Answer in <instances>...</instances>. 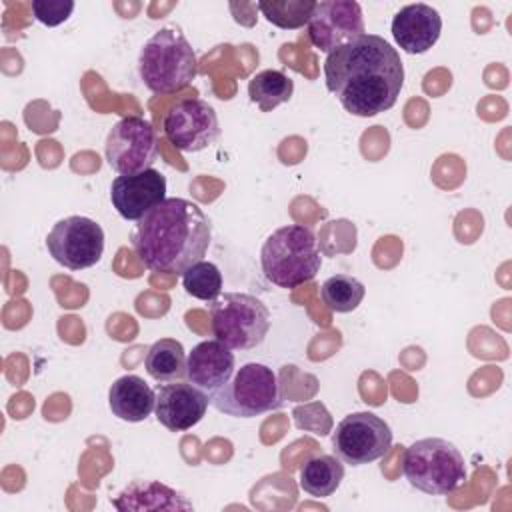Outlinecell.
<instances>
[{"label": "cell", "instance_id": "obj_24", "mask_svg": "<svg viewBox=\"0 0 512 512\" xmlns=\"http://www.w3.org/2000/svg\"><path fill=\"white\" fill-rule=\"evenodd\" d=\"M184 290L204 302H212L222 294V274L216 264L200 260L182 272Z\"/></svg>", "mask_w": 512, "mask_h": 512}, {"label": "cell", "instance_id": "obj_16", "mask_svg": "<svg viewBox=\"0 0 512 512\" xmlns=\"http://www.w3.org/2000/svg\"><path fill=\"white\" fill-rule=\"evenodd\" d=\"M236 358L218 338L198 342L186 356V378L206 394L222 388L234 374Z\"/></svg>", "mask_w": 512, "mask_h": 512}, {"label": "cell", "instance_id": "obj_18", "mask_svg": "<svg viewBox=\"0 0 512 512\" xmlns=\"http://www.w3.org/2000/svg\"><path fill=\"white\" fill-rule=\"evenodd\" d=\"M112 506L118 510H190L192 502L166 484L134 480L112 500Z\"/></svg>", "mask_w": 512, "mask_h": 512}, {"label": "cell", "instance_id": "obj_15", "mask_svg": "<svg viewBox=\"0 0 512 512\" xmlns=\"http://www.w3.org/2000/svg\"><path fill=\"white\" fill-rule=\"evenodd\" d=\"M442 18L436 8L416 2L402 6L392 18V36L406 54H424L440 38Z\"/></svg>", "mask_w": 512, "mask_h": 512}, {"label": "cell", "instance_id": "obj_20", "mask_svg": "<svg viewBox=\"0 0 512 512\" xmlns=\"http://www.w3.org/2000/svg\"><path fill=\"white\" fill-rule=\"evenodd\" d=\"M146 372L158 382H174L186 376V352L184 346L174 338L156 340L144 358Z\"/></svg>", "mask_w": 512, "mask_h": 512}, {"label": "cell", "instance_id": "obj_10", "mask_svg": "<svg viewBox=\"0 0 512 512\" xmlns=\"http://www.w3.org/2000/svg\"><path fill=\"white\" fill-rule=\"evenodd\" d=\"M50 256L68 270L94 266L104 252L102 226L86 216H68L58 220L46 236Z\"/></svg>", "mask_w": 512, "mask_h": 512}, {"label": "cell", "instance_id": "obj_4", "mask_svg": "<svg viewBox=\"0 0 512 512\" xmlns=\"http://www.w3.org/2000/svg\"><path fill=\"white\" fill-rule=\"evenodd\" d=\"M198 64L188 38L174 26L160 28L138 54V74L154 94H172L192 84Z\"/></svg>", "mask_w": 512, "mask_h": 512}, {"label": "cell", "instance_id": "obj_25", "mask_svg": "<svg viewBox=\"0 0 512 512\" xmlns=\"http://www.w3.org/2000/svg\"><path fill=\"white\" fill-rule=\"evenodd\" d=\"M72 0H32V16L44 26H58L70 18L74 12Z\"/></svg>", "mask_w": 512, "mask_h": 512}, {"label": "cell", "instance_id": "obj_13", "mask_svg": "<svg viewBox=\"0 0 512 512\" xmlns=\"http://www.w3.org/2000/svg\"><path fill=\"white\" fill-rule=\"evenodd\" d=\"M110 200L124 220L138 222L144 214L166 200V178L154 168L138 174L116 176L110 186Z\"/></svg>", "mask_w": 512, "mask_h": 512}, {"label": "cell", "instance_id": "obj_6", "mask_svg": "<svg viewBox=\"0 0 512 512\" xmlns=\"http://www.w3.org/2000/svg\"><path fill=\"white\" fill-rule=\"evenodd\" d=\"M208 400L218 412L232 418H256L284 404L276 372L260 362H248L234 370L222 388L208 394Z\"/></svg>", "mask_w": 512, "mask_h": 512}, {"label": "cell", "instance_id": "obj_2", "mask_svg": "<svg viewBox=\"0 0 512 512\" xmlns=\"http://www.w3.org/2000/svg\"><path fill=\"white\" fill-rule=\"evenodd\" d=\"M132 248L152 272L182 274L204 260L212 224L204 210L186 198H166L144 214L132 230Z\"/></svg>", "mask_w": 512, "mask_h": 512}, {"label": "cell", "instance_id": "obj_14", "mask_svg": "<svg viewBox=\"0 0 512 512\" xmlns=\"http://www.w3.org/2000/svg\"><path fill=\"white\" fill-rule=\"evenodd\" d=\"M210 400L204 390L190 382H166L156 388V420L170 432H184L196 426Z\"/></svg>", "mask_w": 512, "mask_h": 512}, {"label": "cell", "instance_id": "obj_22", "mask_svg": "<svg viewBox=\"0 0 512 512\" xmlns=\"http://www.w3.org/2000/svg\"><path fill=\"white\" fill-rule=\"evenodd\" d=\"M320 294H322L324 304L332 312L346 314V312H352L358 308V304L362 302V298L366 294V288L358 278H354L350 274H334L322 282Z\"/></svg>", "mask_w": 512, "mask_h": 512}, {"label": "cell", "instance_id": "obj_1", "mask_svg": "<svg viewBox=\"0 0 512 512\" xmlns=\"http://www.w3.org/2000/svg\"><path fill=\"white\" fill-rule=\"evenodd\" d=\"M324 80L346 112L368 118L396 104L404 86V64L388 40L362 34L326 56Z\"/></svg>", "mask_w": 512, "mask_h": 512}, {"label": "cell", "instance_id": "obj_19", "mask_svg": "<svg viewBox=\"0 0 512 512\" xmlns=\"http://www.w3.org/2000/svg\"><path fill=\"white\" fill-rule=\"evenodd\" d=\"M344 480V464L338 456L316 454L300 466V488L316 498L332 496Z\"/></svg>", "mask_w": 512, "mask_h": 512}, {"label": "cell", "instance_id": "obj_23", "mask_svg": "<svg viewBox=\"0 0 512 512\" xmlns=\"http://www.w3.org/2000/svg\"><path fill=\"white\" fill-rule=\"evenodd\" d=\"M314 6L316 2L312 0H268L256 4L264 18L282 30H298L308 24Z\"/></svg>", "mask_w": 512, "mask_h": 512}, {"label": "cell", "instance_id": "obj_17", "mask_svg": "<svg viewBox=\"0 0 512 512\" xmlns=\"http://www.w3.org/2000/svg\"><path fill=\"white\" fill-rule=\"evenodd\" d=\"M108 406L112 414L124 422L146 420L156 406V392L136 374L120 376L108 390Z\"/></svg>", "mask_w": 512, "mask_h": 512}, {"label": "cell", "instance_id": "obj_8", "mask_svg": "<svg viewBox=\"0 0 512 512\" xmlns=\"http://www.w3.org/2000/svg\"><path fill=\"white\" fill-rule=\"evenodd\" d=\"M334 454L350 466L370 464L392 446V430L374 412H352L332 432Z\"/></svg>", "mask_w": 512, "mask_h": 512}, {"label": "cell", "instance_id": "obj_12", "mask_svg": "<svg viewBox=\"0 0 512 512\" xmlns=\"http://www.w3.org/2000/svg\"><path fill=\"white\" fill-rule=\"evenodd\" d=\"M306 30L312 46L330 54L366 34L362 8L352 0H320L314 6Z\"/></svg>", "mask_w": 512, "mask_h": 512}, {"label": "cell", "instance_id": "obj_7", "mask_svg": "<svg viewBox=\"0 0 512 512\" xmlns=\"http://www.w3.org/2000/svg\"><path fill=\"white\" fill-rule=\"evenodd\" d=\"M210 324L214 336L232 350L260 346L270 330V310L246 292H224L210 302Z\"/></svg>", "mask_w": 512, "mask_h": 512}, {"label": "cell", "instance_id": "obj_3", "mask_svg": "<svg viewBox=\"0 0 512 512\" xmlns=\"http://www.w3.org/2000/svg\"><path fill=\"white\" fill-rule=\"evenodd\" d=\"M260 264L272 284L298 288L320 272L322 256L318 240L314 232L302 224L276 228L262 244Z\"/></svg>", "mask_w": 512, "mask_h": 512}, {"label": "cell", "instance_id": "obj_5", "mask_svg": "<svg viewBox=\"0 0 512 512\" xmlns=\"http://www.w3.org/2000/svg\"><path fill=\"white\" fill-rule=\"evenodd\" d=\"M402 474L412 488L444 496L464 484L466 462L452 442L432 436L416 440L404 450Z\"/></svg>", "mask_w": 512, "mask_h": 512}, {"label": "cell", "instance_id": "obj_11", "mask_svg": "<svg viewBox=\"0 0 512 512\" xmlns=\"http://www.w3.org/2000/svg\"><path fill=\"white\" fill-rule=\"evenodd\" d=\"M164 136L180 152H200L220 136L216 110L202 98L178 100L164 116Z\"/></svg>", "mask_w": 512, "mask_h": 512}, {"label": "cell", "instance_id": "obj_21", "mask_svg": "<svg viewBox=\"0 0 512 512\" xmlns=\"http://www.w3.org/2000/svg\"><path fill=\"white\" fill-rule=\"evenodd\" d=\"M292 94L294 82L280 70H262L254 74L248 82V96L262 112H270L276 106L288 102Z\"/></svg>", "mask_w": 512, "mask_h": 512}, {"label": "cell", "instance_id": "obj_9", "mask_svg": "<svg viewBox=\"0 0 512 512\" xmlns=\"http://www.w3.org/2000/svg\"><path fill=\"white\" fill-rule=\"evenodd\" d=\"M104 154L108 166L120 176L144 172L158 158V134L140 116L120 118L106 136Z\"/></svg>", "mask_w": 512, "mask_h": 512}]
</instances>
